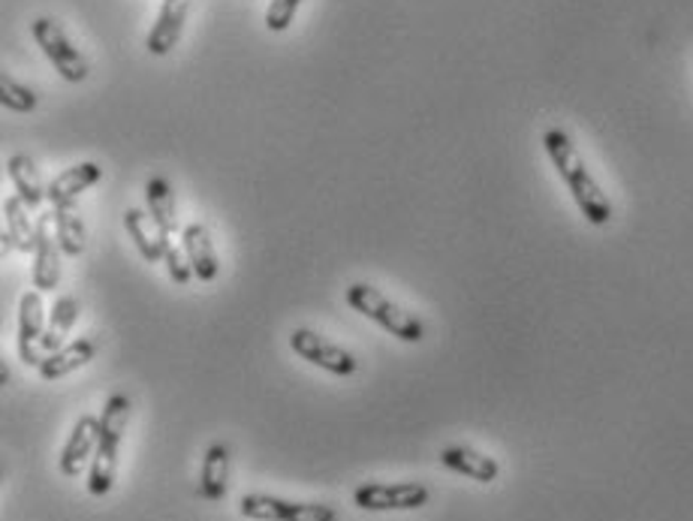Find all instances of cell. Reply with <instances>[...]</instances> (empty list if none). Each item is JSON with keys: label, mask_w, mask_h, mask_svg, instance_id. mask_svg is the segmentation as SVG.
<instances>
[{"label": "cell", "mask_w": 693, "mask_h": 521, "mask_svg": "<svg viewBox=\"0 0 693 521\" xmlns=\"http://www.w3.org/2000/svg\"><path fill=\"white\" fill-rule=\"evenodd\" d=\"M543 148H546L548 160H552L561 181L567 184L570 197L576 202V209L582 211V218L588 220L591 227H606L612 220V202L597 184V178L588 172L585 160L573 146V139L558 127H552L543 133Z\"/></svg>", "instance_id": "obj_1"}, {"label": "cell", "mask_w": 693, "mask_h": 521, "mask_svg": "<svg viewBox=\"0 0 693 521\" xmlns=\"http://www.w3.org/2000/svg\"><path fill=\"white\" fill-rule=\"evenodd\" d=\"M127 425H130V398L109 395L100 417V443L93 452L91 470H88V494L91 498H106L118 477V452L125 443Z\"/></svg>", "instance_id": "obj_2"}, {"label": "cell", "mask_w": 693, "mask_h": 521, "mask_svg": "<svg viewBox=\"0 0 693 521\" xmlns=\"http://www.w3.org/2000/svg\"><path fill=\"white\" fill-rule=\"evenodd\" d=\"M344 299L350 304L353 311L363 313L365 320L377 323L384 332H389L393 338L404 341V344H419L425 338V325L419 317H414L410 311H404L402 304L393 302L389 295L372 287V283H353L344 292Z\"/></svg>", "instance_id": "obj_3"}, {"label": "cell", "mask_w": 693, "mask_h": 521, "mask_svg": "<svg viewBox=\"0 0 693 521\" xmlns=\"http://www.w3.org/2000/svg\"><path fill=\"white\" fill-rule=\"evenodd\" d=\"M31 33L37 46L42 49V54L52 61V67L61 73V79L67 82H85L88 79V61H85V54L76 49V42L67 37L58 19H49V16H40V19H33L31 24Z\"/></svg>", "instance_id": "obj_4"}, {"label": "cell", "mask_w": 693, "mask_h": 521, "mask_svg": "<svg viewBox=\"0 0 693 521\" xmlns=\"http://www.w3.org/2000/svg\"><path fill=\"white\" fill-rule=\"evenodd\" d=\"M428 501L432 491L423 482H365L353 491V503L365 512H410Z\"/></svg>", "instance_id": "obj_5"}, {"label": "cell", "mask_w": 693, "mask_h": 521, "mask_svg": "<svg viewBox=\"0 0 693 521\" xmlns=\"http://www.w3.org/2000/svg\"><path fill=\"white\" fill-rule=\"evenodd\" d=\"M238 512L250 521H338V512L329 503L284 501L275 494H245Z\"/></svg>", "instance_id": "obj_6"}, {"label": "cell", "mask_w": 693, "mask_h": 521, "mask_svg": "<svg viewBox=\"0 0 693 521\" xmlns=\"http://www.w3.org/2000/svg\"><path fill=\"white\" fill-rule=\"evenodd\" d=\"M290 350L308 365H317L326 374L335 377H353L359 371V359L347 350V347L335 344L329 338H323L314 329H293Z\"/></svg>", "instance_id": "obj_7"}, {"label": "cell", "mask_w": 693, "mask_h": 521, "mask_svg": "<svg viewBox=\"0 0 693 521\" xmlns=\"http://www.w3.org/2000/svg\"><path fill=\"white\" fill-rule=\"evenodd\" d=\"M46 304H42V292L31 290L21 295L19 302V359L24 365L40 368L46 355L40 353L42 332H46Z\"/></svg>", "instance_id": "obj_8"}, {"label": "cell", "mask_w": 693, "mask_h": 521, "mask_svg": "<svg viewBox=\"0 0 693 521\" xmlns=\"http://www.w3.org/2000/svg\"><path fill=\"white\" fill-rule=\"evenodd\" d=\"M97 443H100V419L85 413V417L76 419L73 431L67 438V447L61 452V461H58V468L67 480H76L88 468V461H93Z\"/></svg>", "instance_id": "obj_9"}, {"label": "cell", "mask_w": 693, "mask_h": 521, "mask_svg": "<svg viewBox=\"0 0 693 521\" xmlns=\"http://www.w3.org/2000/svg\"><path fill=\"white\" fill-rule=\"evenodd\" d=\"M187 16H190V0H164L160 3V12H157V21L148 31V52L155 58H164L178 46L181 33H185Z\"/></svg>", "instance_id": "obj_10"}, {"label": "cell", "mask_w": 693, "mask_h": 521, "mask_svg": "<svg viewBox=\"0 0 693 521\" xmlns=\"http://www.w3.org/2000/svg\"><path fill=\"white\" fill-rule=\"evenodd\" d=\"M100 178H103V167L100 163H93V160L76 163V167L63 169L61 176L55 178L52 184L46 188V199L52 202V209L73 206L76 199L82 197L85 190H91Z\"/></svg>", "instance_id": "obj_11"}, {"label": "cell", "mask_w": 693, "mask_h": 521, "mask_svg": "<svg viewBox=\"0 0 693 521\" xmlns=\"http://www.w3.org/2000/svg\"><path fill=\"white\" fill-rule=\"evenodd\" d=\"M61 244L58 239L49 236V227L46 220L37 223V241H33V269L31 281L33 290L52 292L58 283H61Z\"/></svg>", "instance_id": "obj_12"}, {"label": "cell", "mask_w": 693, "mask_h": 521, "mask_svg": "<svg viewBox=\"0 0 693 521\" xmlns=\"http://www.w3.org/2000/svg\"><path fill=\"white\" fill-rule=\"evenodd\" d=\"M181 248H185L187 260L194 265V274L197 281L215 283L220 274V260L218 251H215V241L208 236V230L202 223H187L181 230Z\"/></svg>", "instance_id": "obj_13"}, {"label": "cell", "mask_w": 693, "mask_h": 521, "mask_svg": "<svg viewBox=\"0 0 693 521\" xmlns=\"http://www.w3.org/2000/svg\"><path fill=\"white\" fill-rule=\"evenodd\" d=\"M440 464L453 473H462L467 480L483 482V485L495 482L497 473H501V464L492 455H483L471 447H446L440 452Z\"/></svg>", "instance_id": "obj_14"}, {"label": "cell", "mask_w": 693, "mask_h": 521, "mask_svg": "<svg viewBox=\"0 0 693 521\" xmlns=\"http://www.w3.org/2000/svg\"><path fill=\"white\" fill-rule=\"evenodd\" d=\"M93 355H97V344H93L91 338H79L73 344H67L61 347V350H55V353L46 355L42 365L37 368V374H40L46 383H55V380L70 377L73 371L88 365Z\"/></svg>", "instance_id": "obj_15"}, {"label": "cell", "mask_w": 693, "mask_h": 521, "mask_svg": "<svg viewBox=\"0 0 693 521\" xmlns=\"http://www.w3.org/2000/svg\"><path fill=\"white\" fill-rule=\"evenodd\" d=\"M229 489V449L227 443H211L199 470V498L218 503L227 498Z\"/></svg>", "instance_id": "obj_16"}, {"label": "cell", "mask_w": 693, "mask_h": 521, "mask_svg": "<svg viewBox=\"0 0 693 521\" xmlns=\"http://www.w3.org/2000/svg\"><path fill=\"white\" fill-rule=\"evenodd\" d=\"M125 230L127 236L133 239L136 251L139 257L151 265V262H164V253H166V241L160 236V230L155 227V220L151 214H146L142 209H127L125 211Z\"/></svg>", "instance_id": "obj_17"}, {"label": "cell", "mask_w": 693, "mask_h": 521, "mask_svg": "<svg viewBox=\"0 0 693 521\" xmlns=\"http://www.w3.org/2000/svg\"><path fill=\"white\" fill-rule=\"evenodd\" d=\"M146 202L148 214L155 220L164 239H169L178 230V211H176V190L164 176H155L146 181Z\"/></svg>", "instance_id": "obj_18"}, {"label": "cell", "mask_w": 693, "mask_h": 521, "mask_svg": "<svg viewBox=\"0 0 693 521\" xmlns=\"http://www.w3.org/2000/svg\"><path fill=\"white\" fill-rule=\"evenodd\" d=\"M7 176H10L16 197L28 206V209H40L46 202V188H42V178L33 167V160L28 154H12L7 160Z\"/></svg>", "instance_id": "obj_19"}, {"label": "cell", "mask_w": 693, "mask_h": 521, "mask_svg": "<svg viewBox=\"0 0 693 521\" xmlns=\"http://www.w3.org/2000/svg\"><path fill=\"white\" fill-rule=\"evenodd\" d=\"M79 311H82V304H79V299H73V295H61V299L55 302L52 317H49V325H46V332H42L40 341L42 355H49L55 353V350L67 347L63 341H67V334H70V329H73L76 320H79Z\"/></svg>", "instance_id": "obj_20"}, {"label": "cell", "mask_w": 693, "mask_h": 521, "mask_svg": "<svg viewBox=\"0 0 693 521\" xmlns=\"http://www.w3.org/2000/svg\"><path fill=\"white\" fill-rule=\"evenodd\" d=\"M3 223H7V248L19 253H33L37 227L28 218V206L19 197L3 199Z\"/></svg>", "instance_id": "obj_21"}, {"label": "cell", "mask_w": 693, "mask_h": 521, "mask_svg": "<svg viewBox=\"0 0 693 521\" xmlns=\"http://www.w3.org/2000/svg\"><path fill=\"white\" fill-rule=\"evenodd\" d=\"M55 239L61 244L63 257H82L85 253V244H88V232H85V220L82 214L76 211V202L73 206H61V209H55Z\"/></svg>", "instance_id": "obj_22"}, {"label": "cell", "mask_w": 693, "mask_h": 521, "mask_svg": "<svg viewBox=\"0 0 693 521\" xmlns=\"http://www.w3.org/2000/svg\"><path fill=\"white\" fill-rule=\"evenodd\" d=\"M0 103H3V109L16 112V116H28V112L37 109L40 100H37V94H33L28 84L16 82L12 76L3 73V79H0Z\"/></svg>", "instance_id": "obj_23"}, {"label": "cell", "mask_w": 693, "mask_h": 521, "mask_svg": "<svg viewBox=\"0 0 693 521\" xmlns=\"http://www.w3.org/2000/svg\"><path fill=\"white\" fill-rule=\"evenodd\" d=\"M164 262H166V274H169V281L178 283V287H187V283L197 278V274H194V265H190V260H187L185 248H176V244H169V241H166Z\"/></svg>", "instance_id": "obj_24"}, {"label": "cell", "mask_w": 693, "mask_h": 521, "mask_svg": "<svg viewBox=\"0 0 693 521\" xmlns=\"http://www.w3.org/2000/svg\"><path fill=\"white\" fill-rule=\"evenodd\" d=\"M299 7L301 0H271L269 10H266V28L271 33H284L293 24V19H296Z\"/></svg>", "instance_id": "obj_25"}, {"label": "cell", "mask_w": 693, "mask_h": 521, "mask_svg": "<svg viewBox=\"0 0 693 521\" xmlns=\"http://www.w3.org/2000/svg\"><path fill=\"white\" fill-rule=\"evenodd\" d=\"M7 380H10V368L3 365L0 368V383H7Z\"/></svg>", "instance_id": "obj_26"}]
</instances>
